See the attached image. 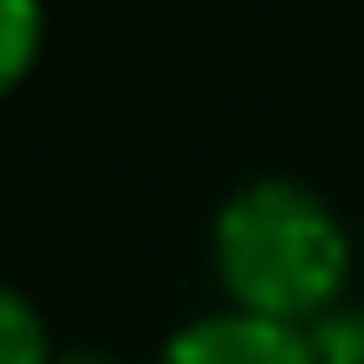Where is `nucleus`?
<instances>
[{"label": "nucleus", "mask_w": 364, "mask_h": 364, "mask_svg": "<svg viewBox=\"0 0 364 364\" xmlns=\"http://www.w3.org/2000/svg\"><path fill=\"white\" fill-rule=\"evenodd\" d=\"M209 257L230 290V311L284 331H311L317 317H331L351 284V230L331 196L297 176H257L223 196Z\"/></svg>", "instance_id": "1"}, {"label": "nucleus", "mask_w": 364, "mask_h": 364, "mask_svg": "<svg viewBox=\"0 0 364 364\" xmlns=\"http://www.w3.org/2000/svg\"><path fill=\"white\" fill-rule=\"evenodd\" d=\"M156 364H311V351H304V331L263 324L243 311H209L182 324Z\"/></svg>", "instance_id": "2"}, {"label": "nucleus", "mask_w": 364, "mask_h": 364, "mask_svg": "<svg viewBox=\"0 0 364 364\" xmlns=\"http://www.w3.org/2000/svg\"><path fill=\"white\" fill-rule=\"evenodd\" d=\"M41 41H48V14L27 0H0V95L27 81V68L41 61Z\"/></svg>", "instance_id": "3"}, {"label": "nucleus", "mask_w": 364, "mask_h": 364, "mask_svg": "<svg viewBox=\"0 0 364 364\" xmlns=\"http://www.w3.org/2000/svg\"><path fill=\"white\" fill-rule=\"evenodd\" d=\"M0 364H54V338L21 290L0 284Z\"/></svg>", "instance_id": "4"}, {"label": "nucleus", "mask_w": 364, "mask_h": 364, "mask_svg": "<svg viewBox=\"0 0 364 364\" xmlns=\"http://www.w3.org/2000/svg\"><path fill=\"white\" fill-rule=\"evenodd\" d=\"M304 351H311V364H364V304L344 297L331 317H317L304 331Z\"/></svg>", "instance_id": "5"}, {"label": "nucleus", "mask_w": 364, "mask_h": 364, "mask_svg": "<svg viewBox=\"0 0 364 364\" xmlns=\"http://www.w3.org/2000/svg\"><path fill=\"white\" fill-rule=\"evenodd\" d=\"M54 364H122V358H108V351H54Z\"/></svg>", "instance_id": "6"}]
</instances>
